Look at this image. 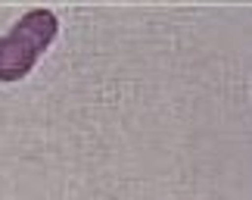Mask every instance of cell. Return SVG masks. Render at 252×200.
Returning <instances> with one entry per match:
<instances>
[{
    "label": "cell",
    "instance_id": "cell-1",
    "mask_svg": "<svg viewBox=\"0 0 252 200\" xmlns=\"http://www.w3.org/2000/svg\"><path fill=\"white\" fill-rule=\"evenodd\" d=\"M56 32H60V19L53 16V9H28L9 28V35L0 38V81H22L53 44Z\"/></svg>",
    "mask_w": 252,
    "mask_h": 200
}]
</instances>
